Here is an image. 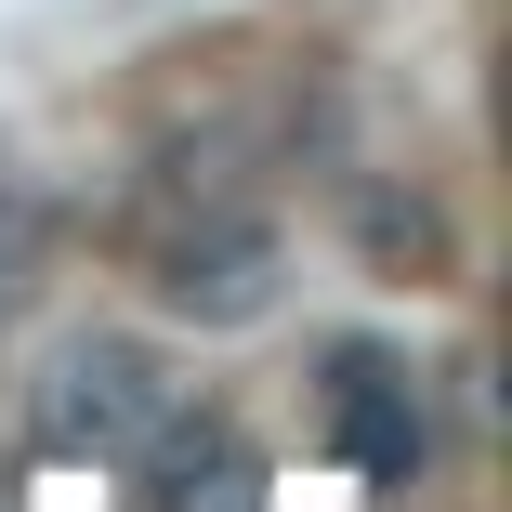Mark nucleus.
Listing matches in <instances>:
<instances>
[{
    "mask_svg": "<svg viewBox=\"0 0 512 512\" xmlns=\"http://www.w3.org/2000/svg\"><path fill=\"white\" fill-rule=\"evenodd\" d=\"M158 421H171V381H158V355L119 342V329L66 342L53 381H40V447H53V460H132Z\"/></svg>",
    "mask_w": 512,
    "mask_h": 512,
    "instance_id": "nucleus-1",
    "label": "nucleus"
},
{
    "mask_svg": "<svg viewBox=\"0 0 512 512\" xmlns=\"http://www.w3.org/2000/svg\"><path fill=\"white\" fill-rule=\"evenodd\" d=\"M276 276H289V250H276V224H250V211H197V224L158 250L171 316H197V329H250L263 302H276Z\"/></svg>",
    "mask_w": 512,
    "mask_h": 512,
    "instance_id": "nucleus-2",
    "label": "nucleus"
},
{
    "mask_svg": "<svg viewBox=\"0 0 512 512\" xmlns=\"http://www.w3.org/2000/svg\"><path fill=\"white\" fill-rule=\"evenodd\" d=\"M329 434L368 486H407L421 473V394H407V368L381 342H329Z\"/></svg>",
    "mask_w": 512,
    "mask_h": 512,
    "instance_id": "nucleus-3",
    "label": "nucleus"
},
{
    "mask_svg": "<svg viewBox=\"0 0 512 512\" xmlns=\"http://www.w3.org/2000/svg\"><path fill=\"white\" fill-rule=\"evenodd\" d=\"M132 460L158 473V486H145L158 512H263V473H250V447H237L224 421H158Z\"/></svg>",
    "mask_w": 512,
    "mask_h": 512,
    "instance_id": "nucleus-4",
    "label": "nucleus"
}]
</instances>
